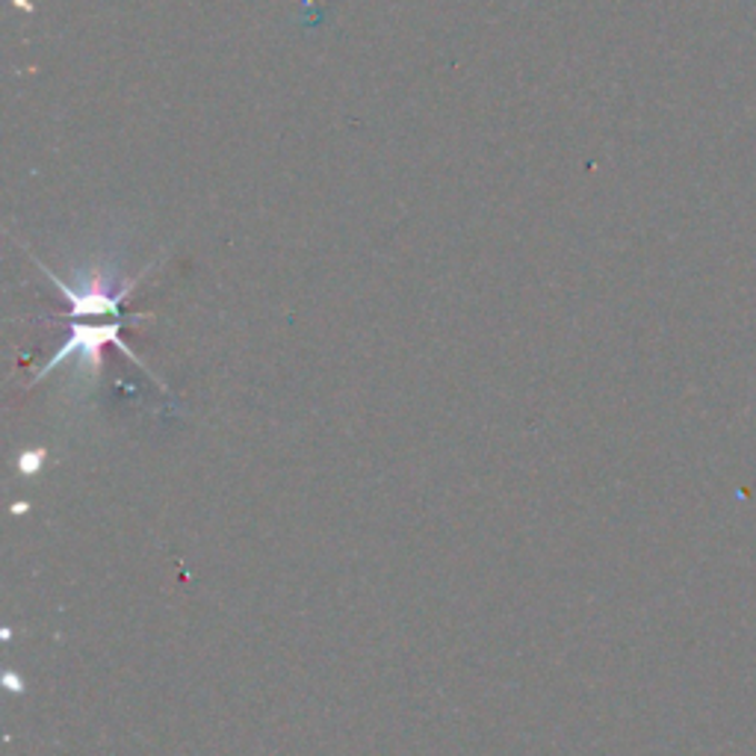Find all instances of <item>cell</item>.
Returning <instances> with one entry per match:
<instances>
[{
  "mask_svg": "<svg viewBox=\"0 0 756 756\" xmlns=\"http://www.w3.org/2000/svg\"><path fill=\"white\" fill-rule=\"evenodd\" d=\"M39 458H42V452H39V456H24V458H21V472H33L36 467L42 465Z\"/></svg>",
  "mask_w": 756,
  "mask_h": 756,
  "instance_id": "obj_1",
  "label": "cell"
}]
</instances>
